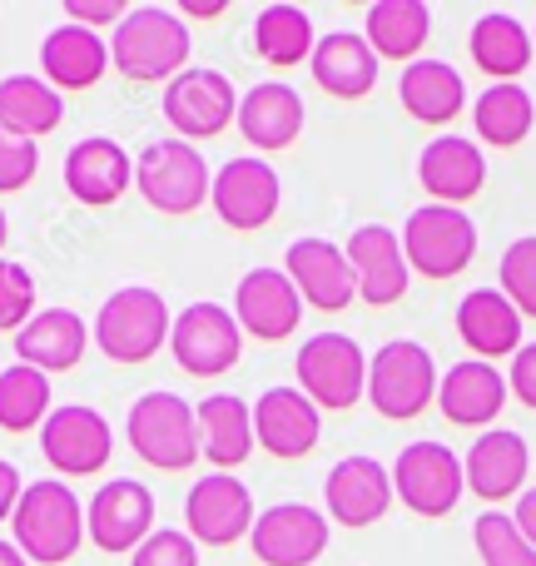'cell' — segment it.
<instances>
[{
	"label": "cell",
	"instance_id": "1",
	"mask_svg": "<svg viewBox=\"0 0 536 566\" xmlns=\"http://www.w3.org/2000/svg\"><path fill=\"white\" fill-rule=\"evenodd\" d=\"M109 65L135 85H155V80H175L189 70V25L185 15L165 6H135L109 35Z\"/></svg>",
	"mask_w": 536,
	"mask_h": 566
},
{
	"label": "cell",
	"instance_id": "2",
	"mask_svg": "<svg viewBox=\"0 0 536 566\" xmlns=\"http://www.w3.org/2000/svg\"><path fill=\"white\" fill-rule=\"evenodd\" d=\"M10 527H15V547L25 552L30 562L60 566L75 557L80 542H85V507H80V497L70 492V482L40 478V482H25Z\"/></svg>",
	"mask_w": 536,
	"mask_h": 566
},
{
	"label": "cell",
	"instance_id": "3",
	"mask_svg": "<svg viewBox=\"0 0 536 566\" xmlns=\"http://www.w3.org/2000/svg\"><path fill=\"white\" fill-rule=\"evenodd\" d=\"M175 313H169L165 293L149 283H129L115 289L95 313V343L109 363H145L169 343Z\"/></svg>",
	"mask_w": 536,
	"mask_h": 566
},
{
	"label": "cell",
	"instance_id": "4",
	"mask_svg": "<svg viewBox=\"0 0 536 566\" xmlns=\"http://www.w3.org/2000/svg\"><path fill=\"white\" fill-rule=\"evenodd\" d=\"M125 438L139 462L159 472H189L204 452H199V418L179 392H145L125 418Z\"/></svg>",
	"mask_w": 536,
	"mask_h": 566
},
{
	"label": "cell",
	"instance_id": "5",
	"mask_svg": "<svg viewBox=\"0 0 536 566\" xmlns=\"http://www.w3.org/2000/svg\"><path fill=\"white\" fill-rule=\"evenodd\" d=\"M135 185L159 214H195L199 205H209L214 175L189 139H149L135 155Z\"/></svg>",
	"mask_w": 536,
	"mask_h": 566
},
{
	"label": "cell",
	"instance_id": "6",
	"mask_svg": "<svg viewBox=\"0 0 536 566\" xmlns=\"http://www.w3.org/2000/svg\"><path fill=\"white\" fill-rule=\"evenodd\" d=\"M438 363L422 343L392 338L368 358V402L388 422H408L418 412H428V402H438Z\"/></svg>",
	"mask_w": 536,
	"mask_h": 566
},
{
	"label": "cell",
	"instance_id": "7",
	"mask_svg": "<svg viewBox=\"0 0 536 566\" xmlns=\"http://www.w3.org/2000/svg\"><path fill=\"white\" fill-rule=\"evenodd\" d=\"M402 254L408 269L422 279H458L477 259V224L467 209L422 205L402 224Z\"/></svg>",
	"mask_w": 536,
	"mask_h": 566
},
{
	"label": "cell",
	"instance_id": "8",
	"mask_svg": "<svg viewBox=\"0 0 536 566\" xmlns=\"http://www.w3.org/2000/svg\"><path fill=\"white\" fill-rule=\"evenodd\" d=\"M462 492H467V472L448 442H408L392 462V497H402V507L418 517H448Z\"/></svg>",
	"mask_w": 536,
	"mask_h": 566
},
{
	"label": "cell",
	"instance_id": "9",
	"mask_svg": "<svg viewBox=\"0 0 536 566\" xmlns=\"http://www.w3.org/2000/svg\"><path fill=\"white\" fill-rule=\"evenodd\" d=\"M298 368V392H308L313 408H353L358 398H368V358L348 333H313L293 358Z\"/></svg>",
	"mask_w": 536,
	"mask_h": 566
},
{
	"label": "cell",
	"instance_id": "10",
	"mask_svg": "<svg viewBox=\"0 0 536 566\" xmlns=\"http://www.w3.org/2000/svg\"><path fill=\"white\" fill-rule=\"evenodd\" d=\"M244 348V328L224 303H189L185 313H175V328H169V353L189 378H219L239 363Z\"/></svg>",
	"mask_w": 536,
	"mask_h": 566
},
{
	"label": "cell",
	"instance_id": "11",
	"mask_svg": "<svg viewBox=\"0 0 536 566\" xmlns=\"http://www.w3.org/2000/svg\"><path fill=\"white\" fill-rule=\"evenodd\" d=\"M165 119L179 129V139H214L229 129V119H239V90L229 75L209 65H189L179 70L175 80L165 85Z\"/></svg>",
	"mask_w": 536,
	"mask_h": 566
},
{
	"label": "cell",
	"instance_id": "12",
	"mask_svg": "<svg viewBox=\"0 0 536 566\" xmlns=\"http://www.w3.org/2000/svg\"><path fill=\"white\" fill-rule=\"evenodd\" d=\"M40 452L60 478H95V472L109 468L115 432H109L105 412L85 408V402H65L40 428Z\"/></svg>",
	"mask_w": 536,
	"mask_h": 566
},
{
	"label": "cell",
	"instance_id": "13",
	"mask_svg": "<svg viewBox=\"0 0 536 566\" xmlns=\"http://www.w3.org/2000/svg\"><path fill=\"white\" fill-rule=\"evenodd\" d=\"M155 527V492L135 478H109L85 502V537L109 557H135V547Z\"/></svg>",
	"mask_w": 536,
	"mask_h": 566
},
{
	"label": "cell",
	"instance_id": "14",
	"mask_svg": "<svg viewBox=\"0 0 536 566\" xmlns=\"http://www.w3.org/2000/svg\"><path fill=\"white\" fill-rule=\"evenodd\" d=\"M259 522L254 512V492L229 472L199 478L185 497V532L199 547H234L239 537H249Z\"/></svg>",
	"mask_w": 536,
	"mask_h": 566
},
{
	"label": "cell",
	"instance_id": "15",
	"mask_svg": "<svg viewBox=\"0 0 536 566\" xmlns=\"http://www.w3.org/2000/svg\"><path fill=\"white\" fill-rule=\"evenodd\" d=\"M278 169L269 159H224V169H214V189H209V205L239 234H254L278 214Z\"/></svg>",
	"mask_w": 536,
	"mask_h": 566
},
{
	"label": "cell",
	"instance_id": "16",
	"mask_svg": "<svg viewBox=\"0 0 536 566\" xmlns=\"http://www.w3.org/2000/svg\"><path fill=\"white\" fill-rule=\"evenodd\" d=\"M249 547L264 566H313L328 552V517L308 502H273L259 512Z\"/></svg>",
	"mask_w": 536,
	"mask_h": 566
},
{
	"label": "cell",
	"instance_id": "17",
	"mask_svg": "<svg viewBox=\"0 0 536 566\" xmlns=\"http://www.w3.org/2000/svg\"><path fill=\"white\" fill-rule=\"evenodd\" d=\"M283 274L293 279V289H298V298L308 308L343 313L358 298V279H353L348 254L338 244H328V239H293L288 254H283Z\"/></svg>",
	"mask_w": 536,
	"mask_h": 566
},
{
	"label": "cell",
	"instance_id": "18",
	"mask_svg": "<svg viewBox=\"0 0 536 566\" xmlns=\"http://www.w3.org/2000/svg\"><path fill=\"white\" fill-rule=\"evenodd\" d=\"M348 264H353V279H358V298L372 303V308H388L408 293L412 283V269H408V254H402V234H392L388 224H362L348 234Z\"/></svg>",
	"mask_w": 536,
	"mask_h": 566
},
{
	"label": "cell",
	"instance_id": "19",
	"mask_svg": "<svg viewBox=\"0 0 536 566\" xmlns=\"http://www.w3.org/2000/svg\"><path fill=\"white\" fill-rule=\"evenodd\" d=\"M323 502H328V517L343 527H372L392 507V472L378 458L353 452V458L333 462L328 482H323Z\"/></svg>",
	"mask_w": 536,
	"mask_h": 566
},
{
	"label": "cell",
	"instance_id": "20",
	"mask_svg": "<svg viewBox=\"0 0 536 566\" xmlns=\"http://www.w3.org/2000/svg\"><path fill=\"white\" fill-rule=\"evenodd\" d=\"M234 318L244 333L264 343H283L303 318V298L283 269H249L234 289Z\"/></svg>",
	"mask_w": 536,
	"mask_h": 566
},
{
	"label": "cell",
	"instance_id": "21",
	"mask_svg": "<svg viewBox=\"0 0 536 566\" xmlns=\"http://www.w3.org/2000/svg\"><path fill=\"white\" fill-rule=\"evenodd\" d=\"M135 185V159L125 155V145L109 135H85L80 145H70L65 155V189L90 209H105L115 199H125V189Z\"/></svg>",
	"mask_w": 536,
	"mask_h": 566
},
{
	"label": "cell",
	"instance_id": "22",
	"mask_svg": "<svg viewBox=\"0 0 536 566\" xmlns=\"http://www.w3.org/2000/svg\"><path fill=\"white\" fill-rule=\"evenodd\" d=\"M254 442L269 458H308L318 448V408L298 388H269L254 402Z\"/></svg>",
	"mask_w": 536,
	"mask_h": 566
},
{
	"label": "cell",
	"instance_id": "23",
	"mask_svg": "<svg viewBox=\"0 0 536 566\" xmlns=\"http://www.w3.org/2000/svg\"><path fill=\"white\" fill-rule=\"evenodd\" d=\"M462 472H467V488L477 492L482 502H507V497H517L522 482H527L532 448H527V438H522V432L492 428V432H482V438L467 448Z\"/></svg>",
	"mask_w": 536,
	"mask_h": 566
},
{
	"label": "cell",
	"instance_id": "24",
	"mask_svg": "<svg viewBox=\"0 0 536 566\" xmlns=\"http://www.w3.org/2000/svg\"><path fill=\"white\" fill-rule=\"evenodd\" d=\"M418 179L438 205L462 209V199H472L487 185V159L482 145L467 135H438L428 149L418 155Z\"/></svg>",
	"mask_w": 536,
	"mask_h": 566
},
{
	"label": "cell",
	"instance_id": "25",
	"mask_svg": "<svg viewBox=\"0 0 536 566\" xmlns=\"http://www.w3.org/2000/svg\"><path fill=\"white\" fill-rule=\"evenodd\" d=\"M438 408L458 428H487L497 422V412L507 408V378L497 373V363L462 358L458 368L442 373L438 382Z\"/></svg>",
	"mask_w": 536,
	"mask_h": 566
},
{
	"label": "cell",
	"instance_id": "26",
	"mask_svg": "<svg viewBox=\"0 0 536 566\" xmlns=\"http://www.w3.org/2000/svg\"><path fill=\"white\" fill-rule=\"evenodd\" d=\"M90 338H95V333L85 328V318H80L75 308H40L35 318L15 333V358L50 378V373L75 368V363L85 358Z\"/></svg>",
	"mask_w": 536,
	"mask_h": 566
},
{
	"label": "cell",
	"instance_id": "27",
	"mask_svg": "<svg viewBox=\"0 0 536 566\" xmlns=\"http://www.w3.org/2000/svg\"><path fill=\"white\" fill-rule=\"evenodd\" d=\"M109 70V40H99V30L85 25H55L40 40V80L65 95V90H90Z\"/></svg>",
	"mask_w": 536,
	"mask_h": 566
},
{
	"label": "cell",
	"instance_id": "28",
	"mask_svg": "<svg viewBox=\"0 0 536 566\" xmlns=\"http://www.w3.org/2000/svg\"><path fill=\"white\" fill-rule=\"evenodd\" d=\"M522 313L512 308V298L502 289H472L458 303V333L482 363L492 358H517L522 348Z\"/></svg>",
	"mask_w": 536,
	"mask_h": 566
},
{
	"label": "cell",
	"instance_id": "29",
	"mask_svg": "<svg viewBox=\"0 0 536 566\" xmlns=\"http://www.w3.org/2000/svg\"><path fill=\"white\" fill-rule=\"evenodd\" d=\"M239 135L254 149H288L303 135V99L283 80H264L239 99Z\"/></svg>",
	"mask_w": 536,
	"mask_h": 566
},
{
	"label": "cell",
	"instance_id": "30",
	"mask_svg": "<svg viewBox=\"0 0 536 566\" xmlns=\"http://www.w3.org/2000/svg\"><path fill=\"white\" fill-rule=\"evenodd\" d=\"M195 418H199V452H204L219 472L249 462V452L259 448L254 442V408H249L244 398H234V392H209V398L195 408Z\"/></svg>",
	"mask_w": 536,
	"mask_h": 566
},
{
	"label": "cell",
	"instance_id": "31",
	"mask_svg": "<svg viewBox=\"0 0 536 566\" xmlns=\"http://www.w3.org/2000/svg\"><path fill=\"white\" fill-rule=\"evenodd\" d=\"M313 80L328 90L333 99H362L372 85H378V55L362 35L353 30H333L313 45Z\"/></svg>",
	"mask_w": 536,
	"mask_h": 566
},
{
	"label": "cell",
	"instance_id": "32",
	"mask_svg": "<svg viewBox=\"0 0 536 566\" xmlns=\"http://www.w3.org/2000/svg\"><path fill=\"white\" fill-rule=\"evenodd\" d=\"M398 99L422 125H448L467 105V85H462V75L448 60H412L398 80Z\"/></svg>",
	"mask_w": 536,
	"mask_h": 566
},
{
	"label": "cell",
	"instance_id": "33",
	"mask_svg": "<svg viewBox=\"0 0 536 566\" xmlns=\"http://www.w3.org/2000/svg\"><path fill=\"white\" fill-rule=\"evenodd\" d=\"M467 45H472V60H477V70H482V75H492L497 85L517 80L522 70L532 65V55H536L532 30L522 25L517 15H507V10H487V15L472 25Z\"/></svg>",
	"mask_w": 536,
	"mask_h": 566
},
{
	"label": "cell",
	"instance_id": "34",
	"mask_svg": "<svg viewBox=\"0 0 536 566\" xmlns=\"http://www.w3.org/2000/svg\"><path fill=\"white\" fill-rule=\"evenodd\" d=\"M65 119V95L40 75H6L0 80V129L20 139H40Z\"/></svg>",
	"mask_w": 536,
	"mask_h": 566
},
{
	"label": "cell",
	"instance_id": "35",
	"mask_svg": "<svg viewBox=\"0 0 536 566\" xmlns=\"http://www.w3.org/2000/svg\"><path fill=\"white\" fill-rule=\"evenodd\" d=\"M432 35V10L422 0H378L368 10V25H362V40L372 45L378 60H418V50L428 45Z\"/></svg>",
	"mask_w": 536,
	"mask_h": 566
},
{
	"label": "cell",
	"instance_id": "36",
	"mask_svg": "<svg viewBox=\"0 0 536 566\" xmlns=\"http://www.w3.org/2000/svg\"><path fill=\"white\" fill-rule=\"evenodd\" d=\"M532 125H536V105L517 80H507V85H487L477 95V105H472V129H477L482 145L512 149L532 135Z\"/></svg>",
	"mask_w": 536,
	"mask_h": 566
},
{
	"label": "cell",
	"instance_id": "37",
	"mask_svg": "<svg viewBox=\"0 0 536 566\" xmlns=\"http://www.w3.org/2000/svg\"><path fill=\"white\" fill-rule=\"evenodd\" d=\"M313 45H318V35H313L308 10L264 6L254 15V50H259V60H269V65H278V70L303 65V60H313Z\"/></svg>",
	"mask_w": 536,
	"mask_h": 566
},
{
	"label": "cell",
	"instance_id": "38",
	"mask_svg": "<svg viewBox=\"0 0 536 566\" xmlns=\"http://www.w3.org/2000/svg\"><path fill=\"white\" fill-rule=\"evenodd\" d=\"M50 378L25 363H10L0 368V428L6 432H30V428H45L50 418Z\"/></svg>",
	"mask_w": 536,
	"mask_h": 566
},
{
	"label": "cell",
	"instance_id": "39",
	"mask_svg": "<svg viewBox=\"0 0 536 566\" xmlns=\"http://www.w3.org/2000/svg\"><path fill=\"white\" fill-rule=\"evenodd\" d=\"M472 542H477V557L487 566H536V547L522 537L507 512H482Z\"/></svg>",
	"mask_w": 536,
	"mask_h": 566
},
{
	"label": "cell",
	"instance_id": "40",
	"mask_svg": "<svg viewBox=\"0 0 536 566\" xmlns=\"http://www.w3.org/2000/svg\"><path fill=\"white\" fill-rule=\"evenodd\" d=\"M502 293L512 298V308L522 313V318H536V234H522L507 244V254H502Z\"/></svg>",
	"mask_w": 536,
	"mask_h": 566
},
{
	"label": "cell",
	"instance_id": "41",
	"mask_svg": "<svg viewBox=\"0 0 536 566\" xmlns=\"http://www.w3.org/2000/svg\"><path fill=\"white\" fill-rule=\"evenodd\" d=\"M35 318V274L15 259H0V333H20Z\"/></svg>",
	"mask_w": 536,
	"mask_h": 566
},
{
	"label": "cell",
	"instance_id": "42",
	"mask_svg": "<svg viewBox=\"0 0 536 566\" xmlns=\"http://www.w3.org/2000/svg\"><path fill=\"white\" fill-rule=\"evenodd\" d=\"M129 566H199V542L179 527H159L135 547Z\"/></svg>",
	"mask_w": 536,
	"mask_h": 566
},
{
	"label": "cell",
	"instance_id": "43",
	"mask_svg": "<svg viewBox=\"0 0 536 566\" xmlns=\"http://www.w3.org/2000/svg\"><path fill=\"white\" fill-rule=\"evenodd\" d=\"M35 169H40L35 139H20V135H10V129H0V195L25 189L30 179H35Z\"/></svg>",
	"mask_w": 536,
	"mask_h": 566
},
{
	"label": "cell",
	"instance_id": "44",
	"mask_svg": "<svg viewBox=\"0 0 536 566\" xmlns=\"http://www.w3.org/2000/svg\"><path fill=\"white\" fill-rule=\"evenodd\" d=\"M125 15H129L125 0H65V20L70 25H85V30L119 25Z\"/></svg>",
	"mask_w": 536,
	"mask_h": 566
},
{
	"label": "cell",
	"instance_id": "45",
	"mask_svg": "<svg viewBox=\"0 0 536 566\" xmlns=\"http://www.w3.org/2000/svg\"><path fill=\"white\" fill-rule=\"evenodd\" d=\"M507 388L517 392L527 408H536V343H522V348H517L512 373H507Z\"/></svg>",
	"mask_w": 536,
	"mask_h": 566
},
{
	"label": "cell",
	"instance_id": "46",
	"mask_svg": "<svg viewBox=\"0 0 536 566\" xmlns=\"http://www.w3.org/2000/svg\"><path fill=\"white\" fill-rule=\"evenodd\" d=\"M20 492H25V482H20V468H15V462H6V458H0V522H10V517H15V507H20Z\"/></svg>",
	"mask_w": 536,
	"mask_h": 566
},
{
	"label": "cell",
	"instance_id": "47",
	"mask_svg": "<svg viewBox=\"0 0 536 566\" xmlns=\"http://www.w3.org/2000/svg\"><path fill=\"white\" fill-rule=\"evenodd\" d=\"M512 522H517V532L536 547V488L522 492V502H517V512H512Z\"/></svg>",
	"mask_w": 536,
	"mask_h": 566
},
{
	"label": "cell",
	"instance_id": "48",
	"mask_svg": "<svg viewBox=\"0 0 536 566\" xmlns=\"http://www.w3.org/2000/svg\"><path fill=\"white\" fill-rule=\"evenodd\" d=\"M185 15L189 20H214V15H224V0H185Z\"/></svg>",
	"mask_w": 536,
	"mask_h": 566
},
{
	"label": "cell",
	"instance_id": "49",
	"mask_svg": "<svg viewBox=\"0 0 536 566\" xmlns=\"http://www.w3.org/2000/svg\"><path fill=\"white\" fill-rule=\"evenodd\" d=\"M0 566H30V557L15 547V542H0Z\"/></svg>",
	"mask_w": 536,
	"mask_h": 566
},
{
	"label": "cell",
	"instance_id": "50",
	"mask_svg": "<svg viewBox=\"0 0 536 566\" xmlns=\"http://www.w3.org/2000/svg\"><path fill=\"white\" fill-rule=\"evenodd\" d=\"M6 239H10V219H6V209H0V249H6Z\"/></svg>",
	"mask_w": 536,
	"mask_h": 566
},
{
	"label": "cell",
	"instance_id": "51",
	"mask_svg": "<svg viewBox=\"0 0 536 566\" xmlns=\"http://www.w3.org/2000/svg\"><path fill=\"white\" fill-rule=\"evenodd\" d=\"M532 45H536V25H532Z\"/></svg>",
	"mask_w": 536,
	"mask_h": 566
}]
</instances>
